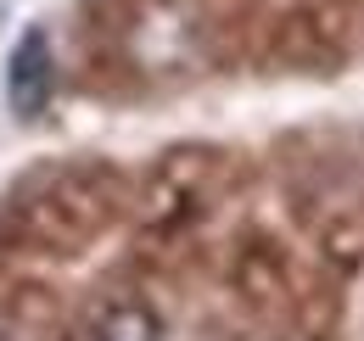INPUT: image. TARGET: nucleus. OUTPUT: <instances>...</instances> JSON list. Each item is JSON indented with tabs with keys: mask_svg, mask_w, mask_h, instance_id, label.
Here are the masks:
<instances>
[{
	"mask_svg": "<svg viewBox=\"0 0 364 341\" xmlns=\"http://www.w3.org/2000/svg\"><path fill=\"white\" fill-rule=\"evenodd\" d=\"M50 90H56V56H50V34L46 28H28L23 40L11 45L6 56V107L28 124L50 107Z\"/></svg>",
	"mask_w": 364,
	"mask_h": 341,
	"instance_id": "obj_1",
	"label": "nucleus"
},
{
	"mask_svg": "<svg viewBox=\"0 0 364 341\" xmlns=\"http://www.w3.org/2000/svg\"><path fill=\"white\" fill-rule=\"evenodd\" d=\"M95 341H163V325H157L151 308H140V302H118V308L101 319Z\"/></svg>",
	"mask_w": 364,
	"mask_h": 341,
	"instance_id": "obj_2",
	"label": "nucleus"
}]
</instances>
